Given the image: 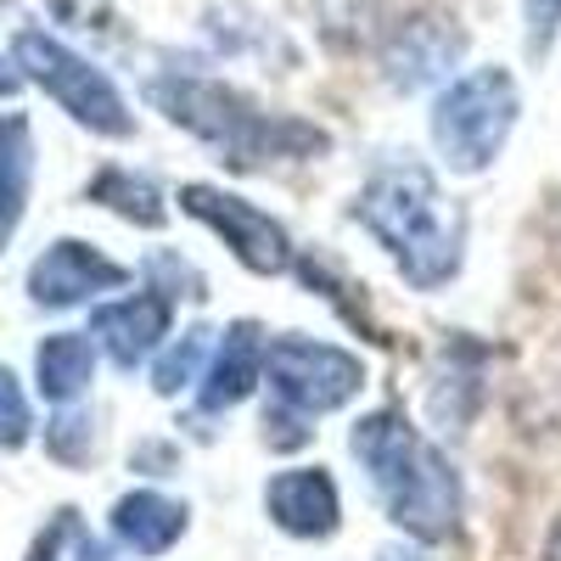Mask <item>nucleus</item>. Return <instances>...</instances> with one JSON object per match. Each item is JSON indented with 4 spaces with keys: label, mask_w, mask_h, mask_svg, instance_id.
<instances>
[{
    "label": "nucleus",
    "mask_w": 561,
    "mask_h": 561,
    "mask_svg": "<svg viewBox=\"0 0 561 561\" xmlns=\"http://www.w3.org/2000/svg\"><path fill=\"white\" fill-rule=\"evenodd\" d=\"M152 102L197 140L219 147L230 163H270V158H309L325 147V135L298 124V118H275L259 113L248 96H237L230 84L214 79H158Z\"/></svg>",
    "instance_id": "nucleus-3"
},
{
    "label": "nucleus",
    "mask_w": 561,
    "mask_h": 561,
    "mask_svg": "<svg viewBox=\"0 0 561 561\" xmlns=\"http://www.w3.org/2000/svg\"><path fill=\"white\" fill-rule=\"evenodd\" d=\"M12 51H18V68L45 90V96H57L84 129H96V135H129L135 129V118H129L124 96L113 90V79L102 68H90L79 51H68L62 39L39 34V28H23Z\"/></svg>",
    "instance_id": "nucleus-5"
},
{
    "label": "nucleus",
    "mask_w": 561,
    "mask_h": 561,
    "mask_svg": "<svg viewBox=\"0 0 561 561\" xmlns=\"http://www.w3.org/2000/svg\"><path fill=\"white\" fill-rule=\"evenodd\" d=\"M264 505H270L275 528H287L293 539H325V534H337V523H343L337 483L325 478L320 466H293V472L270 478Z\"/></svg>",
    "instance_id": "nucleus-9"
},
{
    "label": "nucleus",
    "mask_w": 561,
    "mask_h": 561,
    "mask_svg": "<svg viewBox=\"0 0 561 561\" xmlns=\"http://www.w3.org/2000/svg\"><path fill=\"white\" fill-rule=\"evenodd\" d=\"M354 455L365 466L382 511L410 539H449L460 528V478L399 410H377L354 427Z\"/></svg>",
    "instance_id": "nucleus-2"
},
{
    "label": "nucleus",
    "mask_w": 561,
    "mask_h": 561,
    "mask_svg": "<svg viewBox=\"0 0 561 561\" xmlns=\"http://www.w3.org/2000/svg\"><path fill=\"white\" fill-rule=\"evenodd\" d=\"M12 84H18V73H12L7 62H0V96H12Z\"/></svg>",
    "instance_id": "nucleus-23"
},
{
    "label": "nucleus",
    "mask_w": 561,
    "mask_h": 561,
    "mask_svg": "<svg viewBox=\"0 0 561 561\" xmlns=\"http://www.w3.org/2000/svg\"><path fill=\"white\" fill-rule=\"evenodd\" d=\"M208 359H214V337L197 325V332H185V337H180V343L158 359V370H152L158 393H180L185 382H197L203 370H208Z\"/></svg>",
    "instance_id": "nucleus-17"
},
{
    "label": "nucleus",
    "mask_w": 561,
    "mask_h": 561,
    "mask_svg": "<svg viewBox=\"0 0 561 561\" xmlns=\"http://www.w3.org/2000/svg\"><path fill=\"white\" fill-rule=\"evenodd\" d=\"M90 197L107 203V208H118V214L135 219V225H152V230L163 225V197H158V185H152V180H140V174H129V169H107V174H96Z\"/></svg>",
    "instance_id": "nucleus-15"
},
{
    "label": "nucleus",
    "mask_w": 561,
    "mask_h": 561,
    "mask_svg": "<svg viewBox=\"0 0 561 561\" xmlns=\"http://www.w3.org/2000/svg\"><path fill=\"white\" fill-rule=\"evenodd\" d=\"M28 399H23V388H18V377L7 365H0V449H18L23 438H28Z\"/></svg>",
    "instance_id": "nucleus-18"
},
{
    "label": "nucleus",
    "mask_w": 561,
    "mask_h": 561,
    "mask_svg": "<svg viewBox=\"0 0 561 561\" xmlns=\"http://www.w3.org/2000/svg\"><path fill=\"white\" fill-rule=\"evenodd\" d=\"M545 561H561V517H556V528H550V539H545Z\"/></svg>",
    "instance_id": "nucleus-22"
},
{
    "label": "nucleus",
    "mask_w": 561,
    "mask_h": 561,
    "mask_svg": "<svg viewBox=\"0 0 561 561\" xmlns=\"http://www.w3.org/2000/svg\"><path fill=\"white\" fill-rule=\"evenodd\" d=\"M90 370H96V348H90V337H79V332L45 337V348H39V388H45V399L73 404L90 388Z\"/></svg>",
    "instance_id": "nucleus-14"
},
{
    "label": "nucleus",
    "mask_w": 561,
    "mask_h": 561,
    "mask_svg": "<svg viewBox=\"0 0 561 561\" xmlns=\"http://www.w3.org/2000/svg\"><path fill=\"white\" fill-rule=\"evenodd\" d=\"M180 208L192 214V219H203V225H214L219 237H225V248L237 253L253 275H280V270L293 264V237H287V225L270 219V214L253 208V203H242V197L214 192V185H185V192H180Z\"/></svg>",
    "instance_id": "nucleus-7"
},
{
    "label": "nucleus",
    "mask_w": 561,
    "mask_h": 561,
    "mask_svg": "<svg viewBox=\"0 0 561 561\" xmlns=\"http://www.w3.org/2000/svg\"><path fill=\"white\" fill-rule=\"evenodd\" d=\"M259 365H264L259 325H230L225 343H219L214 359H208V370H203V404H208V410L242 404V399L259 388Z\"/></svg>",
    "instance_id": "nucleus-11"
},
{
    "label": "nucleus",
    "mask_w": 561,
    "mask_h": 561,
    "mask_svg": "<svg viewBox=\"0 0 561 561\" xmlns=\"http://www.w3.org/2000/svg\"><path fill=\"white\" fill-rule=\"evenodd\" d=\"M28 561H113V556L90 539V528L79 523V511H57V523L39 534Z\"/></svg>",
    "instance_id": "nucleus-16"
},
{
    "label": "nucleus",
    "mask_w": 561,
    "mask_h": 561,
    "mask_svg": "<svg viewBox=\"0 0 561 561\" xmlns=\"http://www.w3.org/2000/svg\"><path fill=\"white\" fill-rule=\"evenodd\" d=\"M359 225L388 248L399 275L415 293H438L460 275L466 219L438 192L433 169L421 163H382L359 197Z\"/></svg>",
    "instance_id": "nucleus-1"
},
{
    "label": "nucleus",
    "mask_w": 561,
    "mask_h": 561,
    "mask_svg": "<svg viewBox=\"0 0 561 561\" xmlns=\"http://www.w3.org/2000/svg\"><path fill=\"white\" fill-rule=\"evenodd\" d=\"M169 332V298L140 293V298H118L107 309H96V337L118 365H140Z\"/></svg>",
    "instance_id": "nucleus-10"
},
{
    "label": "nucleus",
    "mask_w": 561,
    "mask_h": 561,
    "mask_svg": "<svg viewBox=\"0 0 561 561\" xmlns=\"http://www.w3.org/2000/svg\"><path fill=\"white\" fill-rule=\"evenodd\" d=\"M377 561H427V556H421L415 545H382V550H377Z\"/></svg>",
    "instance_id": "nucleus-21"
},
{
    "label": "nucleus",
    "mask_w": 561,
    "mask_h": 561,
    "mask_svg": "<svg viewBox=\"0 0 561 561\" xmlns=\"http://www.w3.org/2000/svg\"><path fill=\"white\" fill-rule=\"evenodd\" d=\"M113 534L140 556H163L185 534V505L169 494H152V489H135L113 505Z\"/></svg>",
    "instance_id": "nucleus-12"
},
{
    "label": "nucleus",
    "mask_w": 561,
    "mask_h": 561,
    "mask_svg": "<svg viewBox=\"0 0 561 561\" xmlns=\"http://www.w3.org/2000/svg\"><path fill=\"white\" fill-rule=\"evenodd\" d=\"M84 444H90V421L84 415H62L51 427V455L57 460H84Z\"/></svg>",
    "instance_id": "nucleus-19"
},
{
    "label": "nucleus",
    "mask_w": 561,
    "mask_h": 561,
    "mask_svg": "<svg viewBox=\"0 0 561 561\" xmlns=\"http://www.w3.org/2000/svg\"><path fill=\"white\" fill-rule=\"evenodd\" d=\"M517 79L505 68H472L460 73L444 96L433 102V140L455 174H483L500 147L517 129Z\"/></svg>",
    "instance_id": "nucleus-4"
},
{
    "label": "nucleus",
    "mask_w": 561,
    "mask_h": 561,
    "mask_svg": "<svg viewBox=\"0 0 561 561\" xmlns=\"http://www.w3.org/2000/svg\"><path fill=\"white\" fill-rule=\"evenodd\" d=\"M556 28H561V0H528V34L539 51L556 39Z\"/></svg>",
    "instance_id": "nucleus-20"
},
{
    "label": "nucleus",
    "mask_w": 561,
    "mask_h": 561,
    "mask_svg": "<svg viewBox=\"0 0 561 561\" xmlns=\"http://www.w3.org/2000/svg\"><path fill=\"white\" fill-rule=\"evenodd\" d=\"M270 388L275 404L293 410V415H325V410H343L359 388H365V365L354 354H343L337 343H314V337H275L270 354Z\"/></svg>",
    "instance_id": "nucleus-6"
},
{
    "label": "nucleus",
    "mask_w": 561,
    "mask_h": 561,
    "mask_svg": "<svg viewBox=\"0 0 561 561\" xmlns=\"http://www.w3.org/2000/svg\"><path fill=\"white\" fill-rule=\"evenodd\" d=\"M28 185H34V129L23 113H12V118H0V248L23 225Z\"/></svg>",
    "instance_id": "nucleus-13"
},
{
    "label": "nucleus",
    "mask_w": 561,
    "mask_h": 561,
    "mask_svg": "<svg viewBox=\"0 0 561 561\" xmlns=\"http://www.w3.org/2000/svg\"><path fill=\"white\" fill-rule=\"evenodd\" d=\"M113 287H124V264L102 259L96 248H84V242L45 248V259L28 270V293H34V304H45V309L84 304L90 293H113Z\"/></svg>",
    "instance_id": "nucleus-8"
}]
</instances>
